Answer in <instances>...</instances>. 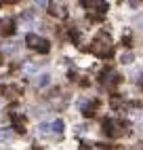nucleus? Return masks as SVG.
Here are the masks:
<instances>
[{"label": "nucleus", "instance_id": "f257e3e1", "mask_svg": "<svg viewBox=\"0 0 143 150\" xmlns=\"http://www.w3.org/2000/svg\"><path fill=\"white\" fill-rule=\"evenodd\" d=\"M90 53L97 55V57H109L111 51H114V42H111V36L105 34V32H99L95 38H93V42H90Z\"/></svg>", "mask_w": 143, "mask_h": 150}, {"label": "nucleus", "instance_id": "f03ea898", "mask_svg": "<svg viewBox=\"0 0 143 150\" xmlns=\"http://www.w3.org/2000/svg\"><path fill=\"white\" fill-rule=\"evenodd\" d=\"M25 45H27L29 49H34V51H38V53H48V51H50L48 40H46V38H42V36H38V34H27V36H25Z\"/></svg>", "mask_w": 143, "mask_h": 150}, {"label": "nucleus", "instance_id": "7ed1b4c3", "mask_svg": "<svg viewBox=\"0 0 143 150\" xmlns=\"http://www.w3.org/2000/svg\"><path fill=\"white\" fill-rule=\"evenodd\" d=\"M103 131L109 137H120V135H124V125L120 121H114V118H105L103 121Z\"/></svg>", "mask_w": 143, "mask_h": 150}, {"label": "nucleus", "instance_id": "20e7f679", "mask_svg": "<svg viewBox=\"0 0 143 150\" xmlns=\"http://www.w3.org/2000/svg\"><path fill=\"white\" fill-rule=\"evenodd\" d=\"M80 2H82L84 8L90 11V13L105 15V11H107V2H105V0H80Z\"/></svg>", "mask_w": 143, "mask_h": 150}, {"label": "nucleus", "instance_id": "39448f33", "mask_svg": "<svg viewBox=\"0 0 143 150\" xmlns=\"http://www.w3.org/2000/svg\"><path fill=\"white\" fill-rule=\"evenodd\" d=\"M101 83H103L105 87H116L120 83V76H118V72L114 68H107V70L101 72Z\"/></svg>", "mask_w": 143, "mask_h": 150}, {"label": "nucleus", "instance_id": "423d86ee", "mask_svg": "<svg viewBox=\"0 0 143 150\" xmlns=\"http://www.w3.org/2000/svg\"><path fill=\"white\" fill-rule=\"evenodd\" d=\"M48 13L57 17V19H65L67 17V8L65 4L61 2V0H53V2H48Z\"/></svg>", "mask_w": 143, "mask_h": 150}, {"label": "nucleus", "instance_id": "0eeeda50", "mask_svg": "<svg viewBox=\"0 0 143 150\" xmlns=\"http://www.w3.org/2000/svg\"><path fill=\"white\" fill-rule=\"evenodd\" d=\"M97 106H99L97 99H90V102H82V106H80V112H82L84 116H95Z\"/></svg>", "mask_w": 143, "mask_h": 150}, {"label": "nucleus", "instance_id": "6e6552de", "mask_svg": "<svg viewBox=\"0 0 143 150\" xmlns=\"http://www.w3.org/2000/svg\"><path fill=\"white\" fill-rule=\"evenodd\" d=\"M0 32L11 34L13 32V19H0Z\"/></svg>", "mask_w": 143, "mask_h": 150}, {"label": "nucleus", "instance_id": "1a4fd4ad", "mask_svg": "<svg viewBox=\"0 0 143 150\" xmlns=\"http://www.w3.org/2000/svg\"><path fill=\"white\" fill-rule=\"evenodd\" d=\"M63 121H61V118H57V121H53V123H50V129H53V131L57 133V135H61V133H63Z\"/></svg>", "mask_w": 143, "mask_h": 150}, {"label": "nucleus", "instance_id": "9d476101", "mask_svg": "<svg viewBox=\"0 0 143 150\" xmlns=\"http://www.w3.org/2000/svg\"><path fill=\"white\" fill-rule=\"evenodd\" d=\"M48 83H50V76H48V74H42V76H38V81H36V85H38V87H46Z\"/></svg>", "mask_w": 143, "mask_h": 150}, {"label": "nucleus", "instance_id": "9b49d317", "mask_svg": "<svg viewBox=\"0 0 143 150\" xmlns=\"http://www.w3.org/2000/svg\"><path fill=\"white\" fill-rule=\"evenodd\" d=\"M48 131H53V129H50V125H48V123H40L38 133H40V135H48Z\"/></svg>", "mask_w": 143, "mask_h": 150}, {"label": "nucleus", "instance_id": "f8f14e48", "mask_svg": "<svg viewBox=\"0 0 143 150\" xmlns=\"http://www.w3.org/2000/svg\"><path fill=\"white\" fill-rule=\"evenodd\" d=\"M132 57H135V55H132L130 51H124V53L120 55V62H122V64H130V62H132Z\"/></svg>", "mask_w": 143, "mask_h": 150}, {"label": "nucleus", "instance_id": "ddd939ff", "mask_svg": "<svg viewBox=\"0 0 143 150\" xmlns=\"http://www.w3.org/2000/svg\"><path fill=\"white\" fill-rule=\"evenodd\" d=\"M15 49H17V42H4V45H2V51H4V53H13Z\"/></svg>", "mask_w": 143, "mask_h": 150}, {"label": "nucleus", "instance_id": "4468645a", "mask_svg": "<svg viewBox=\"0 0 143 150\" xmlns=\"http://www.w3.org/2000/svg\"><path fill=\"white\" fill-rule=\"evenodd\" d=\"M11 137H13L11 131H6V129H2V131H0V142H8Z\"/></svg>", "mask_w": 143, "mask_h": 150}, {"label": "nucleus", "instance_id": "2eb2a0df", "mask_svg": "<svg viewBox=\"0 0 143 150\" xmlns=\"http://www.w3.org/2000/svg\"><path fill=\"white\" fill-rule=\"evenodd\" d=\"M34 2H36L40 8H48V0H34Z\"/></svg>", "mask_w": 143, "mask_h": 150}, {"label": "nucleus", "instance_id": "dca6fc26", "mask_svg": "<svg viewBox=\"0 0 143 150\" xmlns=\"http://www.w3.org/2000/svg\"><path fill=\"white\" fill-rule=\"evenodd\" d=\"M139 83H141V87H143V74H141V81H139Z\"/></svg>", "mask_w": 143, "mask_h": 150}, {"label": "nucleus", "instance_id": "f3484780", "mask_svg": "<svg viewBox=\"0 0 143 150\" xmlns=\"http://www.w3.org/2000/svg\"><path fill=\"white\" fill-rule=\"evenodd\" d=\"M34 150H36V148H34Z\"/></svg>", "mask_w": 143, "mask_h": 150}]
</instances>
